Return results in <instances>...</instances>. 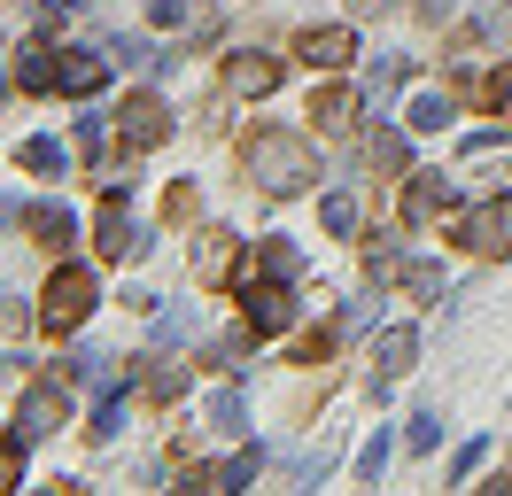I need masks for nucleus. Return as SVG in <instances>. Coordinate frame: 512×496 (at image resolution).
I'll return each mask as SVG.
<instances>
[{
	"instance_id": "nucleus-1",
	"label": "nucleus",
	"mask_w": 512,
	"mask_h": 496,
	"mask_svg": "<svg viewBox=\"0 0 512 496\" xmlns=\"http://www.w3.org/2000/svg\"><path fill=\"white\" fill-rule=\"evenodd\" d=\"M241 163H249V179L264 186V194H295V186L319 179L311 140H303V132H280V124H256L249 140H241Z\"/></svg>"
},
{
	"instance_id": "nucleus-2",
	"label": "nucleus",
	"mask_w": 512,
	"mask_h": 496,
	"mask_svg": "<svg viewBox=\"0 0 512 496\" xmlns=\"http://www.w3.org/2000/svg\"><path fill=\"white\" fill-rule=\"evenodd\" d=\"M94 272H86V264H63V272L47 279V303H39V326H47V334H70V326H86V318H94Z\"/></svg>"
},
{
	"instance_id": "nucleus-3",
	"label": "nucleus",
	"mask_w": 512,
	"mask_h": 496,
	"mask_svg": "<svg viewBox=\"0 0 512 496\" xmlns=\"http://www.w3.org/2000/svg\"><path fill=\"white\" fill-rule=\"evenodd\" d=\"M94 248L101 256H109V264H125V256H140V217H132V194L125 186H109V194H101V210H94Z\"/></svg>"
},
{
	"instance_id": "nucleus-4",
	"label": "nucleus",
	"mask_w": 512,
	"mask_h": 496,
	"mask_svg": "<svg viewBox=\"0 0 512 496\" xmlns=\"http://www.w3.org/2000/svg\"><path fill=\"white\" fill-rule=\"evenodd\" d=\"M241 318L256 326V341L288 334V326H295V295H288V279H249V287H241Z\"/></svg>"
},
{
	"instance_id": "nucleus-5",
	"label": "nucleus",
	"mask_w": 512,
	"mask_h": 496,
	"mask_svg": "<svg viewBox=\"0 0 512 496\" xmlns=\"http://www.w3.org/2000/svg\"><path fill=\"white\" fill-rule=\"evenodd\" d=\"M117 140L125 148H163L171 140V109H163L156 93H132L125 109H117Z\"/></svg>"
},
{
	"instance_id": "nucleus-6",
	"label": "nucleus",
	"mask_w": 512,
	"mask_h": 496,
	"mask_svg": "<svg viewBox=\"0 0 512 496\" xmlns=\"http://www.w3.org/2000/svg\"><path fill=\"white\" fill-rule=\"evenodd\" d=\"M458 248H474V256H505V248H512V210H505V202L466 210V217H458Z\"/></svg>"
},
{
	"instance_id": "nucleus-7",
	"label": "nucleus",
	"mask_w": 512,
	"mask_h": 496,
	"mask_svg": "<svg viewBox=\"0 0 512 496\" xmlns=\"http://www.w3.org/2000/svg\"><path fill=\"white\" fill-rule=\"evenodd\" d=\"M55 427H63V372L39 380V388H24V411H16V434H24V442H47Z\"/></svg>"
},
{
	"instance_id": "nucleus-8",
	"label": "nucleus",
	"mask_w": 512,
	"mask_h": 496,
	"mask_svg": "<svg viewBox=\"0 0 512 496\" xmlns=\"http://www.w3.org/2000/svg\"><path fill=\"white\" fill-rule=\"evenodd\" d=\"M16 86L24 93H55L63 86V47H55V39H24V47H16Z\"/></svg>"
},
{
	"instance_id": "nucleus-9",
	"label": "nucleus",
	"mask_w": 512,
	"mask_h": 496,
	"mask_svg": "<svg viewBox=\"0 0 512 496\" xmlns=\"http://www.w3.org/2000/svg\"><path fill=\"white\" fill-rule=\"evenodd\" d=\"M295 55L311 62V70H342V62L357 55V39H350V24H311L295 39Z\"/></svg>"
},
{
	"instance_id": "nucleus-10",
	"label": "nucleus",
	"mask_w": 512,
	"mask_h": 496,
	"mask_svg": "<svg viewBox=\"0 0 512 496\" xmlns=\"http://www.w3.org/2000/svg\"><path fill=\"white\" fill-rule=\"evenodd\" d=\"M443 210H450V179L443 171H412V186H404V225H435Z\"/></svg>"
},
{
	"instance_id": "nucleus-11",
	"label": "nucleus",
	"mask_w": 512,
	"mask_h": 496,
	"mask_svg": "<svg viewBox=\"0 0 512 496\" xmlns=\"http://www.w3.org/2000/svg\"><path fill=\"white\" fill-rule=\"evenodd\" d=\"M24 233H32V248H70L78 241V217H70L63 202H32V210H24Z\"/></svg>"
},
{
	"instance_id": "nucleus-12",
	"label": "nucleus",
	"mask_w": 512,
	"mask_h": 496,
	"mask_svg": "<svg viewBox=\"0 0 512 496\" xmlns=\"http://www.w3.org/2000/svg\"><path fill=\"white\" fill-rule=\"evenodd\" d=\"M225 86L264 101V93L280 86V55H256V47H249V55H233V62H225Z\"/></svg>"
},
{
	"instance_id": "nucleus-13",
	"label": "nucleus",
	"mask_w": 512,
	"mask_h": 496,
	"mask_svg": "<svg viewBox=\"0 0 512 496\" xmlns=\"http://www.w3.org/2000/svg\"><path fill=\"white\" fill-rule=\"evenodd\" d=\"M233 233H225V225H210V233H202V241H194V279H202V287H218L225 272H233Z\"/></svg>"
},
{
	"instance_id": "nucleus-14",
	"label": "nucleus",
	"mask_w": 512,
	"mask_h": 496,
	"mask_svg": "<svg viewBox=\"0 0 512 496\" xmlns=\"http://www.w3.org/2000/svg\"><path fill=\"white\" fill-rule=\"evenodd\" d=\"M412 357H419V334H412V326H388V334L373 341V380H396V372H412Z\"/></svg>"
},
{
	"instance_id": "nucleus-15",
	"label": "nucleus",
	"mask_w": 512,
	"mask_h": 496,
	"mask_svg": "<svg viewBox=\"0 0 512 496\" xmlns=\"http://www.w3.org/2000/svg\"><path fill=\"white\" fill-rule=\"evenodd\" d=\"M101 78H109V55H94V47H63V93H101Z\"/></svg>"
},
{
	"instance_id": "nucleus-16",
	"label": "nucleus",
	"mask_w": 512,
	"mask_h": 496,
	"mask_svg": "<svg viewBox=\"0 0 512 496\" xmlns=\"http://www.w3.org/2000/svg\"><path fill=\"white\" fill-rule=\"evenodd\" d=\"M404 78H412V62H404V55H381L373 70H365V101H373V109H388V101L404 93Z\"/></svg>"
},
{
	"instance_id": "nucleus-17",
	"label": "nucleus",
	"mask_w": 512,
	"mask_h": 496,
	"mask_svg": "<svg viewBox=\"0 0 512 496\" xmlns=\"http://www.w3.org/2000/svg\"><path fill=\"white\" fill-rule=\"evenodd\" d=\"M350 109H357L350 86H319V93H311V117H319L326 132H350Z\"/></svg>"
},
{
	"instance_id": "nucleus-18",
	"label": "nucleus",
	"mask_w": 512,
	"mask_h": 496,
	"mask_svg": "<svg viewBox=\"0 0 512 496\" xmlns=\"http://www.w3.org/2000/svg\"><path fill=\"white\" fill-rule=\"evenodd\" d=\"M319 225L334 233V241H350V233H357V194H350V186H342V194H326V202H319Z\"/></svg>"
},
{
	"instance_id": "nucleus-19",
	"label": "nucleus",
	"mask_w": 512,
	"mask_h": 496,
	"mask_svg": "<svg viewBox=\"0 0 512 496\" xmlns=\"http://www.w3.org/2000/svg\"><path fill=\"white\" fill-rule=\"evenodd\" d=\"M256 272H264V279H295V272H303L295 241H256Z\"/></svg>"
},
{
	"instance_id": "nucleus-20",
	"label": "nucleus",
	"mask_w": 512,
	"mask_h": 496,
	"mask_svg": "<svg viewBox=\"0 0 512 496\" xmlns=\"http://www.w3.org/2000/svg\"><path fill=\"white\" fill-rule=\"evenodd\" d=\"M202 318H194V303H171V310H156V349H179V341L194 334Z\"/></svg>"
},
{
	"instance_id": "nucleus-21",
	"label": "nucleus",
	"mask_w": 512,
	"mask_h": 496,
	"mask_svg": "<svg viewBox=\"0 0 512 496\" xmlns=\"http://www.w3.org/2000/svg\"><path fill=\"white\" fill-rule=\"evenodd\" d=\"M365 163H373V171H404V163H412L404 132H373V140H365Z\"/></svg>"
},
{
	"instance_id": "nucleus-22",
	"label": "nucleus",
	"mask_w": 512,
	"mask_h": 496,
	"mask_svg": "<svg viewBox=\"0 0 512 496\" xmlns=\"http://www.w3.org/2000/svg\"><path fill=\"white\" fill-rule=\"evenodd\" d=\"M334 458H342V442H334V434H319V442L295 458V481H319V473H334Z\"/></svg>"
},
{
	"instance_id": "nucleus-23",
	"label": "nucleus",
	"mask_w": 512,
	"mask_h": 496,
	"mask_svg": "<svg viewBox=\"0 0 512 496\" xmlns=\"http://www.w3.org/2000/svg\"><path fill=\"white\" fill-rule=\"evenodd\" d=\"M210 427H225V434H241V427H249V403L233 396V388H218V396H210Z\"/></svg>"
},
{
	"instance_id": "nucleus-24",
	"label": "nucleus",
	"mask_w": 512,
	"mask_h": 496,
	"mask_svg": "<svg viewBox=\"0 0 512 496\" xmlns=\"http://www.w3.org/2000/svg\"><path fill=\"white\" fill-rule=\"evenodd\" d=\"M450 124V93H419L412 101V132H443Z\"/></svg>"
},
{
	"instance_id": "nucleus-25",
	"label": "nucleus",
	"mask_w": 512,
	"mask_h": 496,
	"mask_svg": "<svg viewBox=\"0 0 512 496\" xmlns=\"http://www.w3.org/2000/svg\"><path fill=\"white\" fill-rule=\"evenodd\" d=\"M16 163H24V171H39V179H55V171H63V148H55V140H24V155H16Z\"/></svg>"
},
{
	"instance_id": "nucleus-26",
	"label": "nucleus",
	"mask_w": 512,
	"mask_h": 496,
	"mask_svg": "<svg viewBox=\"0 0 512 496\" xmlns=\"http://www.w3.org/2000/svg\"><path fill=\"white\" fill-rule=\"evenodd\" d=\"M365 279H381V287H388V279H404V256H396L388 241H373V248H365Z\"/></svg>"
},
{
	"instance_id": "nucleus-27",
	"label": "nucleus",
	"mask_w": 512,
	"mask_h": 496,
	"mask_svg": "<svg viewBox=\"0 0 512 496\" xmlns=\"http://www.w3.org/2000/svg\"><path fill=\"white\" fill-rule=\"evenodd\" d=\"M404 287H412L419 303H435V295H443V272H435V264H404Z\"/></svg>"
},
{
	"instance_id": "nucleus-28",
	"label": "nucleus",
	"mask_w": 512,
	"mask_h": 496,
	"mask_svg": "<svg viewBox=\"0 0 512 496\" xmlns=\"http://www.w3.org/2000/svg\"><path fill=\"white\" fill-rule=\"evenodd\" d=\"M443 442V411L427 403V411H412V450H435Z\"/></svg>"
},
{
	"instance_id": "nucleus-29",
	"label": "nucleus",
	"mask_w": 512,
	"mask_h": 496,
	"mask_svg": "<svg viewBox=\"0 0 512 496\" xmlns=\"http://www.w3.org/2000/svg\"><path fill=\"white\" fill-rule=\"evenodd\" d=\"M388 473V434H373L365 450H357V481H381Z\"/></svg>"
},
{
	"instance_id": "nucleus-30",
	"label": "nucleus",
	"mask_w": 512,
	"mask_h": 496,
	"mask_svg": "<svg viewBox=\"0 0 512 496\" xmlns=\"http://www.w3.org/2000/svg\"><path fill=\"white\" fill-rule=\"evenodd\" d=\"M179 388H187V372H179V365H163V357H156V372H148V396H156V403H171Z\"/></svg>"
},
{
	"instance_id": "nucleus-31",
	"label": "nucleus",
	"mask_w": 512,
	"mask_h": 496,
	"mask_svg": "<svg viewBox=\"0 0 512 496\" xmlns=\"http://www.w3.org/2000/svg\"><path fill=\"white\" fill-rule=\"evenodd\" d=\"M194 202H202V194H194V186L179 179L171 194H163V217H171V225H187V217H194Z\"/></svg>"
},
{
	"instance_id": "nucleus-32",
	"label": "nucleus",
	"mask_w": 512,
	"mask_h": 496,
	"mask_svg": "<svg viewBox=\"0 0 512 496\" xmlns=\"http://www.w3.org/2000/svg\"><path fill=\"white\" fill-rule=\"evenodd\" d=\"M78 148H86V163H101V155H109V124L86 117V124H78Z\"/></svg>"
},
{
	"instance_id": "nucleus-33",
	"label": "nucleus",
	"mask_w": 512,
	"mask_h": 496,
	"mask_svg": "<svg viewBox=\"0 0 512 496\" xmlns=\"http://www.w3.org/2000/svg\"><path fill=\"white\" fill-rule=\"evenodd\" d=\"M140 8H148V24H156V31L187 24V0H140Z\"/></svg>"
},
{
	"instance_id": "nucleus-34",
	"label": "nucleus",
	"mask_w": 512,
	"mask_h": 496,
	"mask_svg": "<svg viewBox=\"0 0 512 496\" xmlns=\"http://www.w3.org/2000/svg\"><path fill=\"white\" fill-rule=\"evenodd\" d=\"M16 481H24V450H16V442H0V489H16Z\"/></svg>"
},
{
	"instance_id": "nucleus-35",
	"label": "nucleus",
	"mask_w": 512,
	"mask_h": 496,
	"mask_svg": "<svg viewBox=\"0 0 512 496\" xmlns=\"http://www.w3.org/2000/svg\"><path fill=\"white\" fill-rule=\"evenodd\" d=\"M489 101H497V117H512V62L497 70V78H489Z\"/></svg>"
},
{
	"instance_id": "nucleus-36",
	"label": "nucleus",
	"mask_w": 512,
	"mask_h": 496,
	"mask_svg": "<svg viewBox=\"0 0 512 496\" xmlns=\"http://www.w3.org/2000/svg\"><path fill=\"white\" fill-rule=\"evenodd\" d=\"M0 334H24V303L16 295H0Z\"/></svg>"
},
{
	"instance_id": "nucleus-37",
	"label": "nucleus",
	"mask_w": 512,
	"mask_h": 496,
	"mask_svg": "<svg viewBox=\"0 0 512 496\" xmlns=\"http://www.w3.org/2000/svg\"><path fill=\"white\" fill-rule=\"evenodd\" d=\"M419 16H427V24H443V16H450V0H419Z\"/></svg>"
},
{
	"instance_id": "nucleus-38",
	"label": "nucleus",
	"mask_w": 512,
	"mask_h": 496,
	"mask_svg": "<svg viewBox=\"0 0 512 496\" xmlns=\"http://www.w3.org/2000/svg\"><path fill=\"white\" fill-rule=\"evenodd\" d=\"M39 8H47V16H63V8H86V0H39Z\"/></svg>"
},
{
	"instance_id": "nucleus-39",
	"label": "nucleus",
	"mask_w": 512,
	"mask_h": 496,
	"mask_svg": "<svg viewBox=\"0 0 512 496\" xmlns=\"http://www.w3.org/2000/svg\"><path fill=\"white\" fill-rule=\"evenodd\" d=\"M357 8H396V0H357Z\"/></svg>"
}]
</instances>
